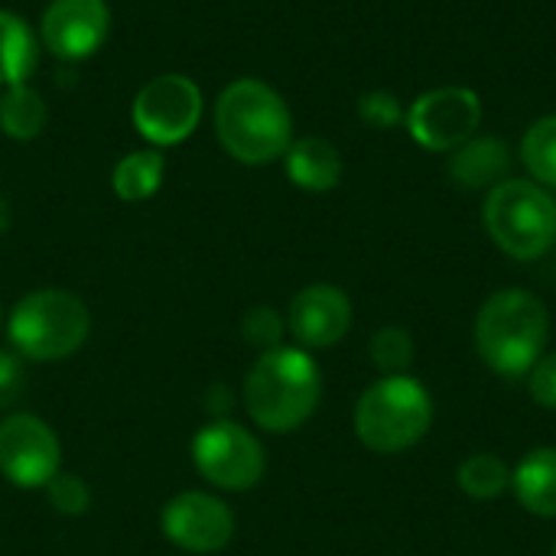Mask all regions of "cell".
I'll use <instances>...</instances> for the list:
<instances>
[{
  "label": "cell",
  "mask_w": 556,
  "mask_h": 556,
  "mask_svg": "<svg viewBox=\"0 0 556 556\" xmlns=\"http://www.w3.org/2000/svg\"><path fill=\"white\" fill-rule=\"evenodd\" d=\"M433 424V401L427 388L407 375H388L375 381L355 407L358 440L384 456L417 446Z\"/></svg>",
  "instance_id": "cell-4"
},
{
  "label": "cell",
  "mask_w": 556,
  "mask_h": 556,
  "mask_svg": "<svg viewBox=\"0 0 556 556\" xmlns=\"http://www.w3.org/2000/svg\"><path fill=\"white\" fill-rule=\"evenodd\" d=\"M482 121V104L472 88H437L414 101L407 111V127L414 140L427 150L463 147Z\"/></svg>",
  "instance_id": "cell-10"
},
{
  "label": "cell",
  "mask_w": 556,
  "mask_h": 556,
  "mask_svg": "<svg viewBox=\"0 0 556 556\" xmlns=\"http://www.w3.org/2000/svg\"><path fill=\"white\" fill-rule=\"evenodd\" d=\"M283 156H287V176L306 192H329L342 179V156L323 137H303L290 143Z\"/></svg>",
  "instance_id": "cell-14"
},
{
  "label": "cell",
  "mask_w": 556,
  "mask_h": 556,
  "mask_svg": "<svg viewBox=\"0 0 556 556\" xmlns=\"http://www.w3.org/2000/svg\"><path fill=\"white\" fill-rule=\"evenodd\" d=\"M485 228L505 254L534 261L556 241V202L534 182L505 179L489 192Z\"/></svg>",
  "instance_id": "cell-6"
},
{
  "label": "cell",
  "mask_w": 556,
  "mask_h": 556,
  "mask_svg": "<svg viewBox=\"0 0 556 556\" xmlns=\"http://www.w3.org/2000/svg\"><path fill=\"white\" fill-rule=\"evenodd\" d=\"M59 463V437L46 420L13 414L0 424V472L16 489H46L55 479Z\"/></svg>",
  "instance_id": "cell-9"
},
{
  "label": "cell",
  "mask_w": 556,
  "mask_h": 556,
  "mask_svg": "<svg viewBox=\"0 0 556 556\" xmlns=\"http://www.w3.org/2000/svg\"><path fill=\"white\" fill-rule=\"evenodd\" d=\"M508 166H511V160H508L505 143H498V140H476V143H466L456 153L453 176L463 186H489V182L502 179L508 173Z\"/></svg>",
  "instance_id": "cell-19"
},
{
  "label": "cell",
  "mask_w": 556,
  "mask_h": 556,
  "mask_svg": "<svg viewBox=\"0 0 556 556\" xmlns=\"http://www.w3.org/2000/svg\"><path fill=\"white\" fill-rule=\"evenodd\" d=\"M319 365L303 349H267L244 378V407L267 433L300 430L319 407Z\"/></svg>",
  "instance_id": "cell-1"
},
{
  "label": "cell",
  "mask_w": 556,
  "mask_h": 556,
  "mask_svg": "<svg viewBox=\"0 0 556 556\" xmlns=\"http://www.w3.org/2000/svg\"><path fill=\"white\" fill-rule=\"evenodd\" d=\"M163 153L153 147V150H137V153H127L117 166H114V176H111V186L117 192V199L124 202H147L150 195H156L160 182H163Z\"/></svg>",
  "instance_id": "cell-18"
},
{
  "label": "cell",
  "mask_w": 556,
  "mask_h": 556,
  "mask_svg": "<svg viewBox=\"0 0 556 556\" xmlns=\"http://www.w3.org/2000/svg\"><path fill=\"white\" fill-rule=\"evenodd\" d=\"M371 362L388 371V375H401L410 368L414 362V339L410 332H404L401 326H384L371 336Z\"/></svg>",
  "instance_id": "cell-22"
},
{
  "label": "cell",
  "mask_w": 556,
  "mask_h": 556,
  "mask_svg": "<svg viewBox=\"0 0 556 556\" xmlns=\"http://www.w3.org/2000/svg\"><path fill=\"white\" fill-rule=\"evenodd\" d=\"M91 329L88 306L68 290H36L23 296L7 323L10 342L29 362H59L75 355Z\"/></svg>",
  "instance_id": "cell-5"
},
{
  "label": "cell",
  "mask_w": 556,
  "mask_h": 556,
  "mask_svg": "<svg viewBox=\"0 0 556 556\" xmlns=\"http://www.w3.org/2000/svg\"><path fill=\"white\" fill-rule=\"evenodd\" d=\"M192 459L202 479L225 492H248L264 479L267 459L257 437L235 420H215L192 440Z\"/></svg>",
  "instance_id": "cell-8"
},
{
  "label": "cell",
  "mask_w": 556,
  "mask_h": 556,
  "mask_svg": "<svg viewBox=\"0 0 556 556\" xmlns=\"http://www.w3.org/2000/svg\"><path fill=\"white\" fill-rule=\"evenodd\" d=\"M130 117L140 137H147L156 150L176 147L192 137L202 121V91L189 75H156L137 91Z\"/></svg>",
  "instance_id": "cell-7"
},
{
  "label": "cell",
  "mask_w": 556,
  "mask_h": 556,
  "mask_svg": "<svg viewBox=\"0 0 556 556\" xmlns=\"http://www.w3.org/2000/svg\"><path fill=\"white\" fill-rule=\"evenodd\" d=\"M358 111H362L365 124L381 127V130H388V127H394V124L401 121V104H397V98L388 94V91H371V94H365L362 104H358Z\"/></svg>",
  "instance_id": "cell-25"
},
{
  "label": "cell",
  "mask_w": 556,
  "mask_h": 556,
  "mask_svg": "<svg viewBox=\"0 0 556 556\" xmlns=\"http://www.w3.org/2000/svg\"><path fill=\"white\" fill-rule=\"evenodd\" d=\"M528 388H531V397L547 407V410H556V352L544 355L531 371H528Z\"/></svg>",
  "instance_id": "cell-26"
},
{
  "label": "cell",
  "mask_w": 556,
  "mask_h": 556,
  "mask_svg": "<svg viewBox=\"0 0 556 556\" xmlns=\"http://www.w3.org/2000/svg\"><path fill=\"white\" fill-rule=\"evenodd\" d=\"M46 495H49V505L59 511V515H85L88 505H91V489L85 485V479L78 476H68V472H55V479L46 485Z\"/></svg>",
  "instance_id": "cell-23"
},
{
  "label": "cell",
  "mask_w": 556,
  "mask_h": 556,
  "mask_svg": "<svg viewBox=\"0 0 556 556\" xmlns=\"http://www.w3.org/2000/svg\"><path fill=\"white\" fill-rule=\"evenodd\" d=\"M525 166L534 173V179L556 186V114L538 121L521 143Z\"/></svg>",
  "instance_id": "cell-21"
},
{
  "label": "cell",
  "mask_w": 556,
  "mask_h": 556,
  "mask_svg": "<svg viewBox=\"0 0 556 556\" xmlns=\"http://www.w3.org/2000/svg\"><path fill=\"white\" fill-rule=\"evenodd\" d=\"M554 556H556V547H554Z\"/></svg>",
  "instance_id": "cell-28"
},
{
  "label": "cell",
  "mask_w": 556,
  "mask_h": 556,
  "mask_svg": "<svg viewBox=\"0 0 556 556\" xmlns=\"http://www.w3.org/2000/svg\"><path fill=\"white\" fill-rule=\"evenodd\" d=\"M241 332H244V339H248L251 345H257V349L267 352V349H277V345H280L283 319H280V313L270 309V306H254V309L244 316Z\"/></svg>",
  "instance_id": "cell-24"
},
{
  "label": "cell",
  "mask_w": 556,
  "mask_h": 556,
  "mask_svg": "<svg viewBox=\"0 0 556 556\" xmlns=\"http://www.w3.org/2000/svg\"><path fill=\"white\" fill-rule=\"evenodd\" d=\"M23 368L10 352H0V407L13 404L23 394Z\"/></svg>",
  "instance_id": "cell-27"
},
{
  "label": "cell",
  "mask_w": 556,
  "mask_h": 556,
  "mask_svg": "<svg viewBox=\"0 0 556 556\" xmlns=\"http://www.w3.org/2000/svg\"><path fill=\"white\" fill-rule=\"evenodd\" d=\"M160 528L186 554H218L235 538V515L215 495L182 492L163 505Z\"/></svg>",
  "instance_id": "cell-11"
},
{
  "label": "cell",
  "mask_w": 556,
  "mask_h": 556,
  "mask_svg": "<svg viewBox=\"0 0 556 556\" xmlns=\"http://www.w3.org/2000/svg\"><path fill=\"white\" fill-rule=\"evenodd\" d=\"M49 117V108L42 101V94L36 88H29L26 81L20 85H7L3 98H0V130L13 140H33L42 134Z\"/></svg>",
  "instance_id": "cell-17"
},
{
  "label": "cell",
  "mask_w": 556,
  "mask_h": 556,
  "mask_svg": "<svg viewBox=\"0 0 556 556\" xmlns=\"http://www.w3.org/2000/svg\"><path fill=\"white\" fill-rule=\"evenodd\" d=\"M39 46L29 23L10 10H0V85H20L36 68Z\"/></svg>",
  "instance_id": "cell-16"
},
{
  "label": "cell",
  "mask_w": 556,
  "mask_h": 556,
  "mask_svg": "<svg viewBox=\"0 0 556 556\" xmlns=\"http://www.w3.org/2000/svg\"><path fill=\"white\" fill-rule=\"evenodd\" d=\"M287 326L303 349H329L345 339L352 326V303L339 287H306L293 296Z\"/></svg>",
  "instance_id": "cell-13"
},
{
  "label": "cell",
  "mask_w": 556,
  "mask_h": 556,
  "mask_svg": "<svg viewBox=\"0 0 556 556\" xmlns=\"http://www.w3.org/2000/svg\"><path fill=\"white\" fill-rule=\"evenodd\" d=\"M215 134L228 156L261 166L290 150L293 117L270 85L257 78H238L215 101Z\"/></svg>",
  "instance_id": "cell-2"
},
{
  "label": "cell",
  "mask_w": 556,
  "mask_h": 556,
  "mask_svg": "<svg viewBox=\"0 0 556 556\" xmlns=\"http://www.w3.org/2000/svg\"><path fill=\"white\" fill-rule=\"evenodd\" d=\"M518 502L541 518H556V450H531L511 472Z\"/></svg>",
  "instance_id": "cell-15"
},
{
  "label": "cell",
  "mask_w": 556,
  "mask_h": 556,
  "mask_svg": "<svg viewBox=\"0 0 556 556\" xmlns=\"http://www.w3.org/2000/svg\"><path fill=\"white\" fill-rule=\"evenodd\" d=\"M511 485V472L508 466L492 456V453H476L469 456L463 466H459V489L472 498H482V502H492L498 498L505 489Z\"/></svg>",
  "instance_id": "cell-20"
},
{
  "label": "cell",
  "mask_w": 556,
  "mask_h": 556,
  "mask_svg": "<svg viewBox=\"0 0 556 556\" xmlns=\"http://www.w3.org/2000/svg\"><path fill=\"white\" fill-rule=\"evenodd\" d=\"M547 339H551L547 306L528 290H498L479 309L476 349L482 362L505 378L528 375L541 362Z\"/></svg>",
  "instance_id": "cell-3"
},
{
  "label": "cell",
  "mask_w": 556,
  "mask_h": 556,
  "mask_svg": "<svg viewBox=\"0 0 556 556\" xmlns=\"http://www.w3.org/2000/svg\"><path fill=\"white\" fill-rule=\"evenodd\" d=\"M111 29L108 0H52L42 13L39 33L52 55L78 62L101 49Z\"/></svg>",
  "instance_id": "cell-12"
}]
</instances>
